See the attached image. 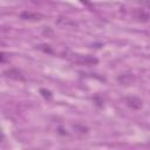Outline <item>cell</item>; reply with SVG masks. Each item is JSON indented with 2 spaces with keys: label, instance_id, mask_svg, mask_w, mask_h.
Masks as SVG:
<instances>
[{
  "label": "cell",
  "instance_id": "obj_4",
  "mask_svg": "<svg viewBox=\"0 0 150 150\" xmlns=\"http://www.w3.org/2000/svg\"><path fill=\"white\" fill-rule=\"evenodd\" d=\"M117 81L123 86H129L135 81V76L132 74H121L117 77Z\"/></svg>",
  "mask_w": 150,
  "mask_h": 150
},
{
  "label": "cell",
  "instance_id": "obj_2",
  "mask_svg": "<svg viewBox=\"0 0 150 150\" xmlns=\"http://www.w3.org/2000/svg\"><path fill=\"white\" fill-rule=\"evenodd\" d=\"M125 102L132 109H141L142 108V101L137 96H128L125 98Z\"/></svg>",
  "mask_w": 150,
  "mask_h": 150
},
{
  "label": "cell",
  "instance_id": "obj_6",
  "mask_svg": "<svg viewBox=\"0 0 150 150\" xmlns=\"http://www.w3.org/2000/svg\"><path fill=\"white\" fill-rule=\"evenodd\" d=\"M75 61L79 63H83V64H95L97 63V59L95 57H90V56H83V55H76Z\"/></svg>",
  "mask_w": 150,
  "mask_h": 150
},
{
  "label": "cell",
  "instance_id": "obj_3",
  "mask_svg": "<svg viewBox=\"0 0 150 150\" xmlns=\"http://www.w3.org/2000/svg\"><path fill=\"white\" fill-rule=\"evenodd\" d=\"M134 18L141 22H148L150 20V14L143 9H136L134 12Z\"/></svg>",
  "mask_w": 150,
  "mask_h": 150
},
{
  "label": "cell",
  "instance_id": "obj_9",
  "mask_svg": "<svg viewBox=\"0 0 150 150\" xmlns=\"http://www.w3.org/2000/svg\"><path fill=\"white\" fill-rule=\"evenodd\" d=\"M139 4H142V5H144V6L150 8V0H139Z\"/></svg>",
  "mask_w": 150,
  "mask_h": 150
},
{
  "label": "cell",
  "instance_id": "obj_7",
  "mask_svg": "<svg viewBox=\"0 0 150 150\" xmlns=\"http://www.w3.org/2000/svg\"><path fill=\"white\" fill-rule=\"evenodd\" d=\"M40 93H41V95L45 97V98H47V100H50L52 98V93L49 91V90H47V89H41L40 90Z\"/></svg>",
  "mask_w": 150,
  "mask_h": 150
},
{
  "label": "cell",
  "instance_id": "obj_1",
  "mask_svg": "<svg viewBox=\"0 0 150 150\" xmlns=\"http://www.w3.org/2000/svg\"><path fill=\"white\" fill-rule=\"evenodd\" d=\"M4 75L8 79H12V80H15V81H25V77L22 75V73L16 69V68H9L7 70L4 71Z\"/></svg>",
  "mask_w": 150,
  "mask_h": 150
},
{
  "label": "cell",
  "instance_id": "obj_10",
  "mask_svg": "<svg viewBox=\"0 0 150 150\" xmlns=\"http://www.w3.org/2000/svg\"><path fill=\"white\" fill-rule=\"evenodd\" d=\"M149 146H150V144H149Z\"/></svg>",
  "mask_w": 150,
  "mask_h": 150
},
{
  "label": "cell",
  "instance_id": "obj_8",
  "mask_svg": "<svg viewBox=\"0 0 150 150\" xmlns=\"http://www.w3.org/2000/svg\"><path fill=\"white\" fill-rule=\"evenodd\" d=\"M74 129H75V130H79V132H82V134L87 132V128H84V127H81V125H79V124L74 125Z\"/></svg>",
  "mask_w": 150,
  "mask_h": 150
},
{
  "label": "cell",
  "instance_id": "obj_5",
  "mask_svg": "<svg viewBox=\"0 0 150 150\" xmlns=\"http://www.w3.org/2000/svg\"><path fill=\"white\" fill-rule=\"evenodd\" d=\"M20 16L23 20H30V21H39L43 18L40 13H32V12H23V13H21Z\"/></svg>",
  "mask_w": 150,
  "mask_h": 150
}]
</instances>
